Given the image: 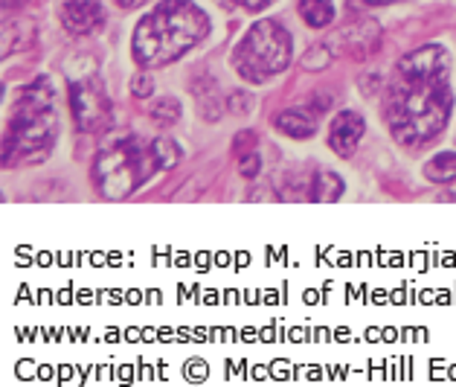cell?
Returning a JSON list of instances; mask_svg holds the SVG:
<instances>
[{"mask_svg":"<svg viewBox=\"0 0 456 387\" xmlns=\"http://www.w3.org/2000/svg\"><path fill=\"white\" fill-rule=\"evenodd\" d=\"M232 64L248 82H268L291 64V32L276 21H256L232 53Z\"/></svg>","mask_w":456,"mask_h":387,"instance_id":"obj_5","label":"cell"},{"mask_svg":"<svg viewBox=\"0 0 456 387\" xmlns=\"http://www.w3.org/2000/svg\"><path fill=\"white\" fill-rule=\"evenodd\" d=\"M177 158H181V149L166 137H122L99 152L94 163V184L99 195H105L108 202H122L137 186L151 181L160 169L175 166Z\"/></svg>","mask_w":456,"mask_h":387,"instance_id":"obj_3","label":"cell"},{"mask_svg":"<svg viewBox=\"0 0 456 387\" xmlns=\"http://www.w3.org/2000/svg\"><path fill=\"white\" fill-rule=\"evenodd\" d=\"M149 117L158 126H172V123H177V119H181V103H177V99H172V96H163V99H158V103L151 105Z\"/></svg>","mask_w":456,"mask_h":387,"instance_id":"obj_14","label":"cell"},{"mask_svg":"<svg viewBox=\"0 0 456 387\" xmlns=\"http://www.w3.org/2000/svg\"><path fill=\"white\" fill-rule=\"evenodd\" d=\"M363 131H366V123H363V117L358 114V111H340V114L331 119L329 146L335 149L340 158H352L354 149L361 146Z\"/></svg>","mask_w":456,"mask_h":387,"instance_id":"obj_8","label":"cell"},{"mask_svg":"<svg viewBox=\"0 0 456 387\" xmlns=\"http://www.w3.org/2000/svg\"><path fill=\"white\" fill-rule=\"evenodd\" d=\"M343 193V178L335 172H317L314 190H311V202H335Z\"/></svg>","mask_w":456,"mask_h":387,"instance_id":"obj_13","label":"cell"},{"mask_svg":"<svg viewBox=\"0 0 456 387\" xmlns=\"http://www.w3.org/2000/svg\"><path fill=\"white\" fill-rule=\"evenodd\" d=\"M250 103H253V99H250V94H244V91H236V94L230 96V105H227V108L232 111V114H248Z\"/></svg>","mask_w":456,"mask_h":387,"instance_id":"obj_18","label":"cell"},{"mask_svg":"<svg viewBox=\"0 0 456 387\" xmlns=\"http://www.w3.org/2000/svg\"><path fill=\"white\" fill-rule=\"evenodd\" d=\"M329 62H331V47L308 50V53H305V59H303V64H305L308 70H320V68H326Z\"/></svg>","mask_w":456,"mask_h":387,"instance_id":"obj_15","label":"cell"},{"mask_svg":"<svg viewBox=\"0 0 456 387\" xmlns=\"http://www.w3.org/2000/svg\"><path fill=\"white\" fill-rule=\"evenodd\" d=\"M59 137V114H55V94L50 79L32 82L18 96L12 119L6 126L4 137V163H41L55 146Z\"/></svg>","mask_w":456,"mask_h":387,"instance_id":"obj_4","label":"cell"},{"mask_svg":"<svg viewBox=\"0 0 456 387\" xmlns=\"http://www.w3.org/2000/svg\"><path fill=\"white\" fill-rule=\"evenodd\" d=\"M366 6H389V4H398V0H361Z\"/></svg>","mask_w":456,"mask_h":387,"instance_id":"obj_21","label":"cell"},{"mask_svg":"<svg viewBox=\"0 0 456 387\" xmlns=\"http://www.w3.org/2000/svg\"><path fill=\"white\" fill-rule=\"evenodd\" d=\"M378 36H381L378 24H372V21H361V24L343 29L340 41H343V47H349V53L354 55V59H363V55L375 47Z\"/></svg>","mask_w":456,"mask_h":387,"instance_id":"obj_9","label":"cell"},{"mask_svg":"<svg viewBox=\"0 0 456 387\" xmlns=\"http://www.w3.org/2000/svg\"><path fill=\"white\" fill-rule=\"evenodd\" d=\"M299 18H303L308 27L322 29L335 21V4H331V0H299Z\"/></svg>","mask_w":456,"mask_h":387,"instance_id":"obj_11","label":"cell"},{"mask_svg":"<svg viewBox=\"0 0 456 387\" xmlns=\"http://www.w3.org/2000/svg\"><path fill=\"white\" fill-rule=\"evenodd\" d=\"M59 18L73 36H94L105 27V4L102 0H61Z\"/></svg>","mask_w":456,"mask_h":387,"instance_id":"obj_7","label":"cell"},{"mask_svg":"<svg viewBox=\"0 0 456 387\" xmlns=\"http://www.w3.org/2000/svg\"><path fill=\"white\" fill-rule=\"evenodd\" d=\"M453 111L451 59L439 44H428L398 62L387 87L384 117L393 137L410 149L439 140Z\"/></svg>","mask_w":456,"mask_h":387,"instance_id":"obj_1","label":"cell"},{"mask_svg":"<svg viewBox=\"0 0 456 387\" xmlns=\"http://www.w3.org/2000/svg\"><path fill=\"white\" fill-rule=\"evenodd\" d=\"M117 4H119L122 9H137V6H142V4H149V0H117Z\"/></svg>","mask_w":456,"mask_h":387,"instance_id":"obj_20","label":"cell"},{"mask_svg":"<svg viewBox=\"0 0 456 387\" xmlns=\"http://www.w3.org/2000/svg\"><path fill=\"white\" fill-rule=\"evenodd\" d=\"M70 108L79 131H99L110 119V99L102 79L87 70L82 79H70Z\"/></svg>","mask_w":456,"mask_h":387,"instance_id":"obj_6","label":"cell"},{"mask_svg":"<svg viewBox=\"0 0 456 387\" xmlns=\"http://www.w3.org/2000/svg\"><path fill=\"white\" fill-rule=\"evenodd\" d=\"M209 32L207 12L192 0H160L137 24L131 55L140 68H166L201 44Z\"/></svg>","mask_w":456,"mask_h":387,"instance_id":"obj_2","label":"cell"},{"mask_svg":"<svg viewBox=\"0 0 456 387\" xmlns=\"http://www.w3.org/2000/svg\"><path fill=\"white\" fill-rule=\"evenodd\" d=\"M259 166H262V161H259V154H244V161H241V175L244 178H256L259 175Z\"/></svg>","mask_w":456,"mask_h":387,"instance_id":"obj_19","label":"cell"},{"mask_svg":"<svg viewBox=\"0 0 456 387\" xmlns=\"http://www.w3.org/2000/svg\"><path fill=\"white\" fill-rule=\"evenodd\" d=\"M218 4H227V6H241L248 12H262L265 6H271L273 0H218Z\"/></svg>","mask_w":456,"mask_h":387,"instance_id":"obj_17","label":"cell"},{"mask_svg":"<svg viewBox=\"0 0 456 387\" xmlns=\"http://www.w3.org/2000/svg\"><path fill=\"white\" fill-rule=\"evenodd\" d=\"M131 91H134V96H151V91H154V79L151 76H146V73H140V76H134L131 79Z\"/></svg>","mask_w":456,"mask_h":387,"instance_id":"obj_16","label":"cell"},{"mask_svg":"<svg viewBox=\"0 0 456 387\" xmlns=\"http://www.w3.org/2000/svg\"><path fill=\"white\" fill-rule=\"evenodd\" d=\"M425 178L433 184H451L456 181V152H442L433 161L425 163Z\"/></svg>","mask_w":456,"mask_h":387,"instance_id":"obj_12","label":"cell"},{"mask_svg":"<svg viewBox=\"0 0 456 387\" xmlns=\"http://www.w3.org/2000/svg\"><path fill=\"white\" fill-rule=\"evenodd\" d=\"M276 128H280L282 135L294 137V140H308V137H314L317 119L303 108H291V111H282V114L276 117Z\"/></svg>","mask_w":456,"mask_h":387,"instance_id":"obj_10","label":"cell"},{"mask_svg":"<svg viewBox=\"0 0 456 387\" xmlns=\"http://www.w3.org/2000/svg\"><path fill=\"white\" fill-rule=\"evenodd\" d=\"M4 4H9V0H4ZM12 4H20V0H12Z\"/></svg>","mask_w":456,"mask_h":387,"instance_id":"obj_22","label":"cell"}]
</instances>
